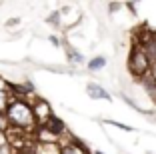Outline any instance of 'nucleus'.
Segmentation results:
<instances>
[{"instance_id":"obj_1","label":"nucleus","mask_w":156,"mask_h":154,"mask_svg":"<svg viewBox=\"0 0 156 154\" xmlns=\"http://www.w3.org/2000/svg\"><path fill=\"white\" fill-rule=\"evenodd\" d=\"M6 118L10 122V128L18 132H32L38 128L36 116H34L32 104L26 98H14L6 110Z\"/></svg>"},{"instance_id":"obj_2","label":"nucleus","mask_w":156,"mask_h":154,"mask_svg":"<svg viewBox=\"0 0 156 154\" xmlns=\"http://www.w3.org/2000/svg\"><path fill=\"white\" fill-rule=\"evenodd\" d=\"M128 70L134 78H146L152 74V58L140 44H134L128 54Z\"/></svg>"},{"instance_id":"obj_3","label":"nucleus","mask_w":156,"mask_h":154,"mask_svg":"<svg viewBox=\"0 0 156 154\" xmlns=\"http://www.w3.org/2000/svg\"><path fill=\"white\" fill-rule=\"evenodd\" d=\"M40 126H44L46 130L50 132L52 136H56V138H60V136H62V134L66 132V124L62 122V120H60L58 116H54V114H52V116L48 118V120H46L44 124H40Z\"/></svg>"},{"instance_id":"obj_4","label":"nucleus","mask_w":156,"mask_h":154,"mask_svg":"<svg viewBox=\"0 0 156 154\" xmlns=\"http://www.w3.org/2000/svg\"><path fill=\"white\" fill-rule=\"evenodd\" d=\"M32 110H34V116H36L38 126H40V124H44L46 120L52 116L50 106H48V102H44V100H36V102L32 104Z\"/></svg>"},{"instance_id":"obj_5","label":"nucleus","mask_w":156,"mask_h":154,"mask_svg":"<svg viewBox=\"0 0 156 154\" xmlns=\"http://www.w3.org/2000/svg\"><path fill=\"white\" fill-rule=\"evenodd\" d=\"M58 154H88V150L84 148V144L80 140H70V142H60Z\"/></svg>"},{"instance_id":"obj_6","label":"nucleus","mask_w":156,"mask_h":154,"mask_svg":"<svg viewBox=\"0 0 156 154\" xmlns=\"http://www.w3.org/2000/svg\"><path fill=\"white\" fill-rule=\"evenodd\" d=\"M86 92H88V96L94 98V100H110V94H108L102 86L94 84V82H90V84L86 86Z\"/></svg>"},{"instance_id":"obj_7","label":"nucleus","mask_w":156,"mask_h":154,"mask_svg":"<svg viewBox=\"0 0 156 154\" xmlns=\"http://www.w3.org/2000/svg\"><path fill=\"white\" fill-rule=\"evenodd\" d=\"M14 100V96L10 94V90H6L4 86H0V114H6L10 102Z\"/></svg>"},{"instance_id":"obj_8","label":"nucleus","mask_w":156,"mask_h":154,"mask_svg":"<svg viewBox=\"0 0 156 154\" xmlns=\"http://www.w3.org/2000/svg\"><path fill=\"white\" fill-rule=\"evenodd\" d=\"M142 84H144V90L150 94V98L156 100V78L152 74H148L146 78H142Z\"/></svg>"},{"instance_id":"obj_9","label":"nucleus","mask_w":156,"mask_h":154,"mask_svg":"<svg viewBox=\"0 0 156 154\" xmlns=\"http://www.w3.org/2000/svg\"><path fill=\"white\" fill-rule=\"evenodd\" d=\"M104 66H106V58H104V56H94V58L88 62V70H92V72L102 70Z\"/></svg>"},{"instance_id":"obj_10","label":"nucleus","mask_w":156,"mask_h":154,"mask_svg":"<svg viewBox=\"0 0 156 154\" xmlns=\"http://www.w3.org/2000/svg\"><path fill=\"white\" fill-rule=\"evenodd\" d=\"M64 48H66V52H68V58H70V62H72V64H80L84 60L82 54H80V52H76V50H74L70 44H64Z\"/></svg>"},{"instance_id":"obj_11","label":"nucleus","mask_w":156,"mask_h":154,"mask_svg":"<svg viewBox=\"0 0 156 154\" xmlns=\"http://www.w3.org/2000/svg\"><path fill=\"white\" fill-rule=\"evenodd\" d=\"M12 154H36V150L30 144H24V146H18L16 150H12Z\"/></svg>"},{"instance_id":"obj_12","label":"nucleus","mask_w":156,"mask_h":154,"mask_svg":"<svg viewBox=\"0 0 156 154\" xmlns=\"http://www.w3.org/2000/svg\"><path fill=\"white\" fill-rule=\"evenodd\" d=\"M8 128H10V122H8V118H6V114H0V132L6 134Z\"/></svg>"},{"instance_id":"obj_13","label":"nucleus","mask_w":156,"mask_h":154,"mask_svg":"<svg viewBox=\"0 0 156 154\" xmlns=\"http://www.w3.org/2000/svg\"><path fill=\"white\" fill-rule=\"evenodd\" d=\"M106 124H110V126H116V128H120V130H126V132H132V126H126V124H122V122H116V120H104Z\"/></svg>"},{"instance_id":"obj_14","label":"nucleus","mask_w":156,"mask_h":154,"mask_svg":"<svg viewBox=\"0 0 156 154\" xmlns=\"http://www.w3.org/2000/svg\"><path fill=\"white\" fill-rule=\"evenodd\" d=\"M94 154H102V152H100V150H96V152H94Z\"/></svg>"}]
</instances>
